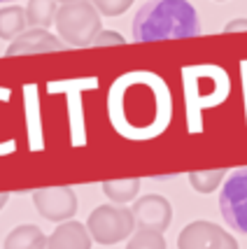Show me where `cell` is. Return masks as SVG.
I'll list each match as a JSON object with an SVG mask.
<instances>
[{
    "label": "cell",
    "instance_id": "cell-12",
    "mask_svg": "<svg viewBox=\"0 0 247 249\" xmlns=\"http://www.w3.org/2000/svg\"><path fill=\"white\" fill-rule=\"evenodd\" d=\"M26 28V10L2 7L0 10V40H17Z\"/></svg>",
    "mask_w": 247,
    "mask_h": 249
},
{
    "label": "cell",
    "instance_id": "cell-21",
    "mask_svg": "<svg viewBox=\"0 0 247 249\" xmlns=\"http://www.w3.org/2000/svg\"><path fill=\"white\" fill-rule=\"evenodd\" d=\"M0 2H10V0H0Z\"/></svg>",
    "mask_w": 247,
    "mask_h": 249
},
{
    "label": "cell",
    "instance_id": "cell-5",
    "mask_svg": "<svg viewBox=\"0 0 247 249\" xmlns=\"http://www.w3.org/2000/svg\"><path fill=\"white\" fill-rule=\"evenodd\" d=\"M177 249H238V242L222 226L198 219L182 228Z\"/></svg>",
    "mask_w": 247,
    "mask_h": 249
},
{
    "label": "cell",
    "instance_id": "cell-20",
    "mask_svg": "<svg viewBox=\"0 0 247 249\" xmlns=\"http://www.w3.org/2000/svg\"><path fill=\"white\" fill-rule=\"evenodd\" d=\"M56 2H63V5H68V2H75V0H56Z\"/></svg>",
    "mask_w": 247,
    "mask_h": 249
},
{
    "label": "cell",
    "instance_id": "cell-8",
    "mask_svg": "<svg viewBox=\"0 0 247 249\" xmlns=\"http://www.w3.org/2000/svg\"><path fill=\"white\" fill-rule=\"evenodd\" d=\"M65 44L58 40L56 35L47 33V28H31L23 31L17 40H12L7 56H19V54H47V52H63Z\"/></svg>",
    "mask_w": 247,
    "mask_h": 249
},
{
    "label": "cell",
    "instance_id": "cell-1",
    "mask_svg": "<svg viewBox=\"0 0 247 249\" xmlns=\"http://www.w3.org/2000/svg\"><path fill=\"white\" fill-rule=\"evenodd\" d=\"M131 31L135 42L182 40L196 37L201 33V21L187 0H150L138 10Z\"/></svg>",
    "mask_w": 247,
    "mask_h": 249
},
{
    "label": "cell",
    "instance_id": "cell-18",
    "mask_svg": "<svg viewBox=\"0 0 247 249\" xmlns=\"http://www.w3.org/2000/svg\"><path fill=\"white\" fill-rule=\"evenodd\" d=\"M236 31H247V19H236V21L224 26V33H236Z\"/></svg>",
    "mask_w": 247,
    "mask_h": 249
},
{
    "label": "cell",
    "instance_id": "cell-16",
    "mask_svg": "<svg viewBox=\"0 0 247 249\" xmlns=\"http://www.w3.org/2000/svg\"><path fill=\"white\" fill-rule=\"evenodd\" d=\"M91 5L98 10V14L105 17H119L133 5V0H91Z\"/></svg>",
    "mask_w": 247,
    "mask_h": 249
},
{
    "label": "cell",
    "instance_id": "cell-19",
    "mask_svg": "<svg viewBox=\"0 0 247 249\" xmlns=\"http://www.w3.org/2000/svg\"><path fill=\"white\" fill-rule=\"evenodd\" d=\"M7 200H10V194H0V210L7 205Z\"/></svg>",
    "mask_w": 247,
    "mask_h": 249
},
{
    "label": "cell",
    "instance_id": "cell-6",
    "mask_svg": "<svg viewBox=\"0 0 247 249\" xmlns=\"http://www.w3.org/2000/svg\"><path fill=\"white\" fill-rule=\"evenodd\" d=\"M33 205L40 212V217L47 221H68L77 212V196L68 186H52L40 189L33 194Z\"/></svg>",
    "mask_w": 247,
    "mask_h": 249
},
{
    "label": "cell",
    "instance_id": "cell-17",
    "mask_svg": "<svg viewBox=\"0 0 247 249\" xmlns=\"http://www.w3.org/2000/svg\"><path fill=\"white\" fill-rule=\"evenodd\" d=\"M94 44H100V47H103V44H124V37L114 31H100L96 35Z\"/></svg>",
    "mask_w": 247,
    "mask_h": 249
},
{
    "label": "cell",
    "instance_id": "cell-13",
    "mask_svg": "<svg viewBox=\"0 0 247 249\" xmlns=\"http://www.w3.org/2000/svg\"><path fill=\"white\" fill-rule=\"evenodd\" d=\"M103 191L108 196L114 205H126L131 203L140 191V179H110V182H103Z\"/></svg>",
    "mask_w": 247,
    "mask_h": 249
},
{
    "label": "cell",
    "instance_id": "cell-9",
    "mask_svg": "<svg viewBox=\"0 0 247 249\" xmlns=\"http://www.w3.org/2000/svg\"><path fill=\"white\" fill-rule=\"evenodd\" d=\"M44 249H91V235L79 221H63L47 238Z\"/></svg>",
    "mask_w": 247,
    "mask_h": 249
},
{
    "label": "cell",
    "instance_id": "cell-3",
    "mask_svg": "<svg viewBox=\"0 0 247 249\" xmlns=\"http://www.w3.org/2000/svg\"><path fill=\"white\" fill-rule=\"evenodd\" d=\"M135 219L124 205H100L86 219V231L98 245H117L133 235Z\"/></svg>",
    "mask_w": 247,
    "mask_h": 249
},
{
    "label": "cell",
    "instance_id": "cell-4",
    "mask_svg": "<svg viewBox=\"0 0 247 249\" xmlns=\"http://www.w3.org/2000/svg\"><path fill=\"white\" fill-rule=\"evenodd\" d=\"M219 210L226 224L247 235V168H240L224 182L219 194Z\"/></svg>",
    "mask_w": 247,
    "mask_h": 249
},
{
    "label": "cell",
    "instance_id": "cell-11",
    "mask_svg": "<svg viewBox=\"0 0 247 249\" xmlns=\"http://www.w3.org/2000/svg\"><path fill=\"white\" fill-rule=\"evenodd\" d=\"M56 0H28L26 23L33 28H47L56 21Z\"/></svg>",
    "mask_w": 247,
    "mask_h": 249
},
{
    "label": "cell",
    "instance_id": "cell-14",
    "mask_svg": "<svg viewBox=\"0 0 247 249\" xmlns=\"http://www.w3.org/2000/svg\"><path fill=\"white\" fill-rule=\"evenodd\" d=\"M226 177L224 170H196L189 175V182L198 194H212Z\"/></svg>",
    "mask_w": 247,
    "mask_h": 249
},
{
    "label": "cell",
    "instance_id": "cell-10",
    "mask_svg": "<svg viewBox=\"0 0 247 249\" xmlns=\"http://www.w3.org/2000/svg\"><path fill=\"white\" fill-rule=\"evenodd\" d=\"M44 245H47L44 233L33 224L17 226L5 238V249H44Z\"/></svg>",
    "mask_w": 247,
    "mask_h": 249
},
{
    "label": "cell",
    "instance_id": "cell-15",
    "mask_svg": "<svg viewBox=\"0 0 247 249\" xmlns=\"http://www.w3.org/2000/svg\"><path fill=\"white\" fill-rule=\"evenodd\" d=\"M126 249H166V240L161 238V233H154V231H138V233L129 240Z\"/></svg>",
    "mask_w": 247,
    "mask_h": 249
},
{
    "label": "cell",
    "instance_id": "cell-2",
    "mask_svg": "<svg viewBox=\"0 0 247 249\" xmlns=\"http://www.w3.org/2000/svg\"><path fill=\"white\" fill-rule=\"evenodd\" d=\"M56 31L58 40L73 47H89L94 44L96 35L103 31L100 26V14L91 5V0H75L61 5L56 12Z\"/></svg>",
    "mask_w": 247,
    "mask_h": 249
},
{
    "label": "cell",
    "instance_id": "cell-7",
    "mask_svg": "<svg viewBox=\"0 0 247 249\" xmlns=\"http://www.w3.org/2000/svg\"><path fill=\"white\" fill-rule=\"evenodd\" d=\"M133 219L138 231H154V233H163L172 221V207L171 203L159 194L142 196L140 200L133 203Z\"/></svg>",
    "mask_w": 247,
    "mask_h": 249
}]
</instances>
